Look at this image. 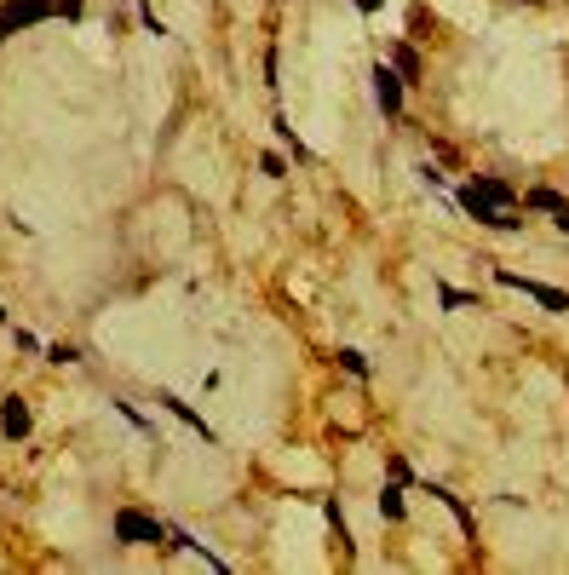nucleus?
Wrapping results in <instances>:
<instances>
[{
    "mask_svg": "<svg viewBox=\"0 0 569 575\" xmlns=\"http://www.w3.org/2000/svg\"><path fill=\"white\" fill-rule=\"evenodd\" d=\"M115 535H121L127 547H156V541H167V529H161L156 518H144V512H115Z\"/></svg>",
    "mask_w": 569,
    "mask_h": 575,
    "instance_id": "obj_1",
    "label": "nucleus"
},
{
    "mask_svg": "<svg viewBox=\"0 0 569 575\" xmlns=\"http://www.w3.org/2000/svg\"><path fill=\"white\" fill-rule=\"evenodd\" d=\"M501 282L506 288H524V294L541 299L547 311H569V294H558V288H541V282H529V276H518V271H501Z\"/></svg>",
    "mask_w": 569,
    "mask_h": 575,
    "instance_id": "obj_2",
    "label": "nucleus"
},
{
    "mask_svg": "<svg viewBox=\"0 0 569 575\" xmlns=\"http://www.w3.org/2000/svg\"><path fill=\"white\" fill-rule=\"evenodd\" d=\"M374 98H380V110H386V115H397V110H403V75L380 64V69H374Z\"/></svg>",
    "mask_w": 569,
    "mask_h": 575,
    "instance_id": "obj_3",
    "label": "nucleus"
},
{
    "mask_svg": "<svg viewBox=\"0 0 569 575\" xmlns=\"http://www.w3.org/2000/svg\"><path fill=\"white\" fill-rule=\"evenodd\" d=\"M46 12H52V0H12V6L0 12V23H6V29H23V23H41Z\"/></svg>",
    "mask_w": 569,
    "mask_h": 575,
    "instance_id": "obj_4",
    "label": "nucleus"
},
{
    "mask_svg": "<svg viewBox=\"0 0 569 575\" xmlns=\"http://www.w3.org/2000/svg\"><path fill=\"white\" fill-rule=\"evenodd\" d=\"M460 202H466V213H478V225H495V230H512V225H518V219H506L501 207L483 202L478 190H460Z\"/></svg>",
    "mask_w": 569,
    "mask_h": 575,
    "instance_id": "obj_5",
    "label": "nucleus"
},
{
    "mask_svg": "<svg viewBox=\"0 0 569 575\" xmlns=\"http://www.w3.org/2000/svg\"><path fill=\"white\" fill-rule=\"evenodd\" d=\"M0 432L29 437V403H23V397H6V403H0Z\"/></svg>",
    "mask_w": 569,
    "mask_h": 575,
    "instance_id": "obj_6",
    "label": "nucleus"
},
{
    "mask_svg": "<svg viewBox=\"0 0 569 575\" xmlns=\"http://www.w3.org/2000/svg\"><path fill=\"white\" fill-rule=\"evenodd\" d=\"M156 403H167V409H173V414H179V420H184V426H196V432H202V437H213V432H207V426H202V414H196V409H190V403H179V397H173V391H161V397H156Z\"/></svg>",
    "mask_w": 569,
    "mask_h": 575,
    "instance_id": "obj_7",
    "label": "nucleus"
},
{
    "mask_svg": "<svg viewBox=\"0 0 569 575\" xmlns=\"http://www.w3.org/2000/svg\"><path fill=\"white\" fill-rule=\"evenodd\" d=\"M472 190H478V196H483V202H489V207H501V213H506V207H512V190H506V184H495V179H478V184H472Z\"/></svg>",
    "mask_w": 569,
    "mask_h": 575,
    "instance_id": "obj_8",
    "label": "nucleus"
},
{
    "mask_svg": "<svg viewBox=\"0 0 569 575\" xmlns=\"http://www.w3.org/2000/svg\"><path fill=\"white\" fill-rule=\"evenodd\" d=\"M397 69H403V75H409V81H414V75H420V58H414L409 46H397Z\"/></svg>",
    "mask_w": 569,
    "mask_h": 575,
    "instance_id": "obj_9",
    "label": "nucleus"
},
{
    "mask_svg": "<svg viewBox=\"0 0 569 575\" xmlns=\"http://www.w3.org/2000/svg\"><path fill=\"white\" fill-rule=\"evenodd\" d=\"M380 512H386V518H403V495H397V489H386V495H380Z\"/></svg>",
    "mask_w": 569,
    "mask_h": 575,
    "instance_id": "obj_10",
    "label": "nucleus"
},
{
    "mask_svg": "<svg viewBox=\"0 0 569 575\" xmlns=\"http://www.w3.org/2000/svg\"><path fill=\"white\" fill-rule=\"evenodd\" d=\"M529 207H547V213H558V207H569V202H558L552 190H535V196H529Z\"/></svg>",
    "mask_w": 569,
    "mask_h": 575,
    "instance_id": "obj_11",
    "label": "nucleus"
},
{
    "mask_svg": "<svg viewBox=\"0 0 569 575\" xmlns=\"http://www.w3.org/2000/svg\"><path fill=\"white\" fill-rule=\"evenodd\" d=\"M552 225H558V230L569 236V207H558V219H552Z\"/></svg>",
    "mask_w": 569,
    "mask_h": 575,
    "instance_id": "obj_12",
    "label": "nucleus"
},
{
    "mask_svg": "<svg viewBox=\"0 0 569 575\" xmlns=\"http://www.w3.org/2000/svg\"><path fill=\"white\" fill-rule=\"evenodd\" d=\"M524 6H541V0H524Z\"/></svg>",
    "mask_w": 569,
    "mask_h": 575,
    "instance_id": "obj_13",
    "label": "nucleus"
}]
</instances>
